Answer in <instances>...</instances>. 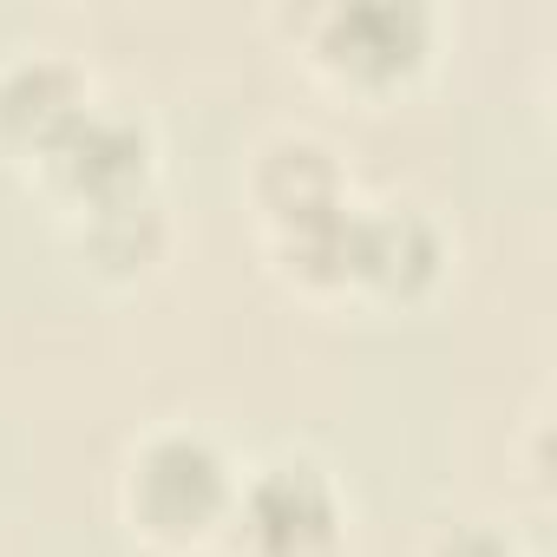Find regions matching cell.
<instances>
[{"label":"cell","mask_w":557,"mask_h":557,"mask_svg":"<svg viewBox=\"0 0 557 557\" xmlns=\"http://www.w3.org/2000/svg\"><path fill=\"white\" fill-rule=\"evenodd\" d=\"M230 498V479H223V459L203 446V440H158L138 466V505L158 531H197L223 511Z\"/></svg>","instance_id":"6da1fadb"},{"label":"cell","mask_w":557,"mask_h":557,"mask_svg":"<svg viewBox=\"0 0 557 557\" xmlns=\"http://www.w3.org/2000/svg\"><path fill=\"white\" fill-rule=\"evenodd\" d=\"M249 537L269 557H315L335 537V492L315 466H275L249 492Z\"/></svg>","instance_id":"7a4b0ae2"},{"label":"cell","mask_w":557,"mask_h":557,"mask_svg":"<svg viewBox=\"0 0 557 557\" xmlns=\"http://www.w3.org/2000/svg\"><path fill=\"white\" fill-rule=\"evenodd\" d=\"M53 171L73 184V190H86V197H125L132 184H138V171H145V132L138 125H125V119H112V112H73L53 138Z\"/></svg>","instance_id":"3957f363"},{"label":"cell","mask_w":557,"mask_h":557,"mask_svg":"<svg viewBox=\"0 0 557 557\" xmlns=\"http://www.w3.org/2000/svg\"><path fill=\"white\" fill-rule=\"evenodd\" d=\"M420 40H426V21L413 8H387V0H374V8H348L329 27L335 60H348L361 73H400V66H413Z\"/></svg>","instance_id":"277c9868"},{"label":"cell","mask_w":557,"mask_h":557,"mask_svg":"<svg viewBox=\"0 0 557 557\" xmlns=\"http://www.w3.org/2000/svg\"><path fill=\"white\" fill-rule=\"evenodd\" d=\"M433 262H440V249H433V230L420 216L394 210V216L355 223V269L374 275V283L413 289V283H426V275H433Z\"/></svg>","instance_id":"5b68a950"},{"label":"cell","mask_w":557,"mask_h":557,"mask_svg":"<svg viewBox=\"0 0 557 557\" xmlns=\"http://www.w3.org/2000/svg\"><path fill=\"white\" fill-rule=\"evenodd\" d=\"M73 112H79V86H73V73H66V66L34 60V66H14V73H8V86H0V119H8L14 132L53 138Z\"/></svg>","instance_id":"8992f818"},{"label":"cell","mask_w":557,"mask_h":557,"mask_svg":"<svg viewBox=\"0 0 557 557\" xmlns=\"http://www.w3.org/2000/svg\"><path fill=\"white\" fill-rule=\"evenodd\" d=\"M262 197L275 203V216L309 223V216L335 210V171H329V158L315 145H283L262 164Z\"/></svg>","instance_id":"52a82bcc"},{"label":"cell","mask_w":557,"mask_h":557,"mask_svg":"<svg viewBox=\"0 0 557 557\" xmlns=\"http://www.w3.org/2000/svg\"><path fill=\"white\" fill-rule=\"evenodd\" d=\"M440 557H511V550H505V544H498L492 531H466V537H453V544H446Z\"/></svg>","instance_id":"ba28073f"}]
</instances>
